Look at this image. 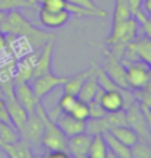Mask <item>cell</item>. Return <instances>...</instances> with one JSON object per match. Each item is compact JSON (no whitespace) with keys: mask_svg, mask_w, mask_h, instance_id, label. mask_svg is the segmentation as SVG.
Instances as JSON below:
<instances>
[{"mask_svg":"<svg viewBox=\"0 0 151 158\" xmlns=\"http://www.w3.org/2000/svg\"><path fill=\"white\" fill-rule=\"evenodd\" d=\"M0 32H3L6 37H22L28 41L29 47L32 50L41 48L47 41L53 38L51 34L28 22L27 18L19 12V9H13V10L7 12L6 19L0 23Z\"/></svg>","mask_w":151,"mask_h":158,"instance_id":"cell-1","label":"cell"},{"mask_svg":"<svg viewBox=\"0 0 151 158\" xmlns=\"http://www.w3.org/2000/svg\"><path fill=\"white\" fill-rule=\"evenodd\" d=\"M125 116H126V124L136 132V135H138V138L141 141H147L151 133L148 130L145 116L142 113V108H141L140 102L135 100L131 106H128L125 108Z\"/></svg>","mask_w":151,"mask_h":158,"instance_id":"cell-2","label":"cell"},{"mask_svg":"<svg viewBox=\"0 0 151 158\" xmlns=\"http://www.w3.org/2000/svg\"><path fill=\"white\" fill-rule=\"evenodd\" d=\"M126 66V76L131 89H142L145 88L151 76V68L141 60L131 63H123Z\"/></svg>","mask_w":151,"mask_h":158,"instance_id":"cell-3","label":"cell"},{"mask_svg":"<svg viewBox=\"0 0 151 158\" xmlns=\"http://www.w3.org/2000/svg\"><path fill=\"white\" fill-rule=\"evenodd\" d=\"M66 81V76H57L53 72H47L40 76H35L29 81V85L32 88L34 94L37 95L38 100H43L47 97L53 89H56L57 86H60Z\"/></svg>","mask_w":151,"mask_h":158,"instance_id":"cell-4","label":"cell"},{"mask_svg":"<svg viewBox=\"0 0 151 158\" xmlns=\"http://www.w3.org/2000/svg\"><path fill=\"white\" fill-rule=\"evenodd\" d=\"M104 56H106L104 70L107 72V75L113 79V82L120 89H131L128 84V76H126V66L123 64V62L116 56H113L109 50L104 51Z\"/></svg>","mask_w":151,"mask_h":158,"instance_id":"cell-5","label":"cell"},{"mask_svg":"<svg viewBox=\"0 0 151 158\" xmlns=\"http://www.w3.org/2000/svg\"><path fill=\"white\" fill-rule=\"evenodd\" d=\"M18 132L22 139L28 141L29 143L38 145V143H41V136L44 132V122L37 113H31L28 114L25 123L21 126V129Z\"/></svg>","mask_w":151,"mask_h":158,"instance_id":"cell-6","label":"cell"},{"mask_svg":"<svg viewBox=\"0 0 151 158\" xmlns=\"http://www.w3.org/2000/svg\"><path fill=\"white\" fill-rule=\"evenodd\" d=\"M93 139V135L88 132H82L78 135L69 136L66 141V151L69 157L73 158H88V149Z\"/></svg>","mask_w":151,"mask_h":158,"instance_id":"cell-7","label":"cell"},{"mask_svg":"<svg viewBox=\"0 0 151 158\" xmlns=\"http://www.w3.org/2000/svg\"><path fill=\"white\" fill-rule=\"evenodd\" d=\"M13 92H15L16 101L28 111V114L34 113L37 106H38V102L41 101V100H38L37 95L34 94L29 82H18V84H15Z\"/></svg>","mask_w":151,"mask_h":158,"instance_id":"cell-8","label":"cell"},{"mask_svg":"<svg viewBox=\"0 0 151 158\" xmlns=\"http://www.w3.org/2000/svg\"><path fill=\"white\" fill-rule=\"evenodd\" d=\"M53 51H54V38H51L41 48H38L37 60H35V66H34V72H32V78L40 76V75H43V73H47V72H51Z\"/></svg>","mask_w":151,"mask_h":158,"instance_id":"cell-9","label":"cell"},{"mask_svg":"<svg viewBox=\"0 0 151 158\" xmlns=\"http://www.w3.org/2000/svg\"><path fill=\"white\" fill-rule=\"evenodd\" d=\"M38 18L43 27L50 29H59L67 23L71 13L67 10H47L41 7L38 12Z\"/></svg>","mask_w":151,"mask_h":158,"instance_id":"cell-10","label":"cell"},{"mask_svg":"<svg viewBox=\"0 0 151 158\" xmlns=\"http://www.w3.org/2000/svg\"><path fill=\"white\" fill-rule=\"evenodd\" d=\"M37 53L38 50H32V53H29L24 57L21 62L18 63L16 69L13 72V82H29L32 79V72L34 66H35V60H37Z\"/></svg>","mask_w":151,"mask_h":158,"instance_id":"cell-11","label":"cell"},{"mask_svg":"<svg viewBox=\"0 0 151 158\" xmlns=\"http://www.w3.org/2000/svg\"><path fill=\"white\" fill-rule=\"evenodd\" d=\"M54 123L60 127V130L66 135V138L85 132L84 120H78V118H75L72 114H69V113H63V111H62V113L57 116L56 120H54Z\"/></svg>","mask_w":151,"mask_h":158,"instance_id":"cell-12","label":"cell"},{"mask_svg":"<svg viewBox=\"0 0 151 158\" xmlns=\"http://www.w3.org/2000/svg\"><path fill=\"white\" fill-rule=\"evenodd\" d=\"M100 104H101V107L104 108L106 113L123 110V108H125V101H123L122 89L104 91L100 98Z\"/></svg>","mask_w":151,"mask_h":158,"instance_id":"cell-13","label":"cell"},{"mask_svg":"<svg viewBox=\"0 0 151 158\" xmlns=\"http://www.w3.org/2000/svg\"><path fill=\"white\" fill-rule=\"evenodd\" d=\"M2 149L11 158H34V151L31 148V143L22 138L15 143H5Z\"/></svg>","mask_w":151,"mask_h":158,"instance_id":"cell-14","label":"cell"},{"mask_svg":"<svg viewBox=\"0 0 151 158\" xmlns=\"http://www.w3.org/2000/svg\"><path fill=\"white\" fill-rule=\"evenodd\" d=\"M94 68H95V62H93V64H91V68L88 69V70L79 72V73L73 75V76H67L66 81L62 84L63 92H65V94H72V95H78L79 89H81V86L84 84V81L88 78V75L94 70Z\"/></svg>","mask_w":151,"mask_h":158,"instance_id":"cell-15","label":"cell"},{"mask_svg":"<svg viewBox=\"0 0 151 158\" xmlns=\"http://www.w3.org/2000/svg\"><path fill=\"white\" fill-rule=\"evenodd\" d=\"M97 66V64H95ZM100 86H98V82H97V76H95V68L94 70L88 75V78L84 81V84L81 86V89L78 92V100L81 101H85V102H90L91 100H94V95L97 89H98Z\"/></svg>","mask_w":151,"mask_h":158,"instance_id":"cell-16","label":"cell"},{"mask_svg":"<svg viewBox=\"0 0 151 158\" xmlns=\"http://www.w3.org/2000/svg\"><path fill=\"white\" fill-rule=\"evenodd\" d=\"M103 138L106 141L109 151H112L116 158H132L131 157V148L126 147L125 143H122L119 139H116L109 130L103 132Z\"/></svg>","mask_w":151,"mask_h":158,"instance_id":"cell-17","label":"cell"},{"mask_svg":"<svg viewBox=\"0 0 151 158\" xmlns=\"http://www.w3.org/2000/svg\"><path fill=\"white\" fill-rule=\"evenodd\" d=\"M109 132L112 133L116 139L125 143L126 147H132L135 142L138 141L140 138L136 135V132H135L132 127H129L128 124H123V126H116V127H112V129H109Z\"/></svg>","mask_w":151,"mask_h":158,"instance_id":"cell-18","label":"cell"},{"mask_svg":"<svg viewBox=\"0 0 151 158\" xmlns=\"http://www.w3.org/2000/svg\"><path fill=\"white\" fill-rule=\"evenodd\" d=\"M132 44L138 60L144 62L151 68V40L148 37H141V38H135Z\"/></svg>","mask_w":151,"mask_h":158,"instance_id":"cell-19","label":"cell"},{"mask_svg":"<svg viewBox=\"0 0 151 158\" xmlns=\"http://www.w3.org/2000/svg\"><path fill=\"white\" fill-rule=\"evenodd\" d=\"M107 152H109V148L103 138V133L93 135L90 149H88V158H106Z\"/></svg>","mask_w":151,"mask_h":158,"instance_id":"cell-20","label":"cell"},{"mask_svg":"<svg viewBox=\"0 0 151 158\" xmlns=\"http://www.w3.org/2000/svg\"><path fill=\"white\" fill-rule=\"evenodd\" d=\"M0 139L3 141V143H15L21 139V135L12 123L0 120Z\"/></svg>","mask_w":151,"mask_h":158,"instance_id":"cell-21","label":"cell"},{"mask_svg":"<svg viewBox=\"0 0 151 158\" xmlns=\"http://www.w3.org/2000/svg\"><path fill=\"white\" fill-rule=\"evenodd\" d=\"M129 18H134L129 9L126 0H114V10H113V22H122Z\"/></svg>","mask_w":151,"mask_h":158,"instance_id":"cell-22","label":"cell"},{"mask_svg":"<svg viewBox=\"0 0 151 158\" xmlns=\"http://www.w3.org/2000/svg\"><path fill=\"white\" fill-rule=\"evenodd\" d=\"M37 5V0H0V9L6 12L22 7H35Z\"/></svg>","mask_w":151,"mask_h":158,"instance_id":"cell-23","label":"cell"},{"mask_svg":"<svg viewBox=\"0 0 151 158\" xmlns=\"http://www.w3.org/2000/svg\"><path fill=\"white\" fill-rule=\"evenodd\" d=\"M95 76H97V82L98 86L103 88L104 91H110V89H120L118 85L113 82V79L107 75V72L104 70V68L101 69L98 66H95Z\"/></svg>","mask_w":151,"mask_h":158,"instance_id":"cell-24","label":"cell"},{"mask_svg":"<svg viewBox=\"0 0 151 158\" xmlns=\"http://www.w3.org/2000/svg\"><path fill=\"white\" fill-rule=\"evenodd\" d=\"M131 157L134 158H151V149L147 141H138L131 147Z\"/></svg>","mask_w":151,"mask_h":158,"instance_id":"cell-25","label":"cell"},{"mask_svg":"<svg viewBox=\"0 0 151 158\" xmlns=\"http://www.w3.org/2000/svg\"><path fill=\"white\" fill-rule=\"evenodd\" d=\"M75 118H78V120H84L87 122L88 118H90V110H88V102L85 101H81V100H76L75 102V106L71 110V113Z\"/></svg>","mask_w":151,"mask_h":158,"instance_id":"cell-26","label":"cell"},{"mask_svg":"<svg viewBox=\"0 0 151 158\" xmlns=\"http://www.w3.org/2000/svg\"><path fill=\"white\" fill-rule=\"evenodd\" d=\"M104 117H106V120H107L109 129L116 127V126H123V124H126V116H125V111H123V110L112 111V113H106Z\"/></svg>","mask_w":151,"mask_h":158,"instance_id":"cell-27","label":"cell"},{"mask_svg":"<svg viewBox=\"0 0 151 158\" xmlns=\"http://www.w3.org/2000/svg\"><path fill=\"white\" fill-rule=\"evenodd\" d=\"M43 9L47 10H66V0H37Z\"/></svg>","mask_w":151,"mask_h":158,"instance_id":"cell-28","label":"cell"},{"mask_svg":"<svg viewBox=\"0 0 151 158\" xmlns=\"http://www.w3.org/2000/svg\"><path fill=\"white\" fill-rule=\"evenodd\" d=\"M76 100H78V97L76 95H72V94H65V92H63V95H62L60 100H59V108H60L63 113H71V110L73 108Z\"/></svg>","mask_w":151,"mask_h":158,"instance_id":"cell-29","label":"cell"},{"mask_svg":"<svg viewBox=\"0 0 151 158\" xmlns=\"http://www.w3.org/2000/svg\"><path fill=\"white\" fill-rule=\"evenodd\" d=\"M88 110H90V118H101L106 116L104 108L101 107V104L95 100H91L88 102Z\"/></svg>","mask_w":151,"mask_h":158,"instance_id":"cell-30","label":"cell"},{"mask_svg":"<svg viewBox=\"0 0 151 158\" xmlns=\"http://www.w3.org/2000/svg\"><path fill=\"white\" fill-rule=\"evenodd\" d=\"M67 3H72L75 6H79V7H85V9H90V10H104V9H101L98 6L95 5L94 0H66Z\"/></svg>","mask_w":151,"mask_h":158,"instance_id":"cell-31","label":"cell"},{"mask_svg":"<svg viewBox=\"0 0 151 158\" xmlns=\"http://www.w3.org/2000/svg\"><path fill=\"white\" fill-rule=\"evenodd\" d=\"M0 120H2V122H9V123H11L9 111H7V106H6L5 98H0Z\"/></svg>","mask_w":151,"mask_h":158,"instance_id":"cell-32","label":"cell"},{"mask_svg":"<svg viewBox=\"0 0 151 158\" xmlns=\"http://www.w3.org/2000/svg\"><path fill=\"white\" fill-rule=\"evenodd\" d=\"M142 27V31H144V34H145V37H148V38L151 40V19L148 16H145L142 21H140L138 22Z\"/></svg>","mask_w":151,"mask_h":158,"instance_id":"cell-33","label":"cell"},{"mask_svg":"<svg viewBox=\"0 0 151 158\" xmlns=\"http://www.w3.org/2000/svg\"><path fill=\"white\" fill-rule=\"evenodd\" d=\"M129 5V9H131V13H132V16H135L138 12L141 10V3H142V0H126Z\"/></svg>","mask_w":151,"mask_h":158,"instance_id":"cell-34","label":"cell"},{"mask_svg":"<svg viewBox=\"0 0 151 158\" xmlns=\"http://www.w3.org/2000/svg\"><path fill=\"white\" fill-rule=\"evenodd\" d=\"M67 157H69L67 151H60V149L49 151V154H47V158H67Z\"/></svg>","mask_w":151,"mask_h":158,"instance_id":"cell-35","label":"cell"},{"mask_svg":"<svg viewBox=\"0 0 151 158\" xmlns=\"http://www.w3.org/2000/svg\"><path fill=\"white\" fill-rule=\"evenodd\" d=\"M141 108H142V113H144V116H145V120H147V126H148V130H150L151 133V110L147 106H144V104H140Z\"/></svg>","mask_w":151,"mask_h":158,"instance_id":"cell-36","label":"cell"},{"mask_svg":"<svg viewBox=\"0 0 151 158\" xmlns=\"http://www.w3.org/2000/svg\"><path fill=\"white\" fill-rule=\"evenodd\" d=\"M141 9L144 10V13H145L147 16H151V0H142Z\"/></svg>","mask_w":151,"mask_h":158,"instance_id":"cell-37","label":"cell"},{"mask_svg":"<svg viewBox=\"0 0 151 158\" xmlns=\"http://www.w3.org/2000/svg\"><path fill=\"white\" fill-rule=\"evenodd\" d=\"M7 44V40H6V35L3 32H0V50H3Z\"/></svg>","mask_w":151,"mask_h":158,"instance_id":"cell-38","label":"cell"},{"mask_svg":"<svg viewBox=\"0 0 151 158\" xmlns=\"http://www.w3.org/2000/svg\"><path fill=\"white\" fill-rule=\"evenodd\" d=\"M6 16H7V12H6V10H2V9H0V23L5 21Z\"/></svg>","mask_w":151,"mask_h":158,"instance_id":"cell-39","label":"cell"},{"mask_svg":"<svg viewBox=\"0 0 151 158\" xmlns=\"http://www.w3.org/2000/svg\"><path fill=\"white\" fill-rule=\"evenodd\" d=\"M145 89H148L151 92V76H150V81H148V84H147V86H145Z\"/></svg>","mask_w":151,"mask_h":158,"instance_id":"cell-40","label":"cell"},{"mask_svg":"<svg viewBox=\"0 0 151 158\" xmlns=\"http://www.w3.org/2000/svg\"><path fill=\"white\" fill-rule=\"evenodd\" d=\"M147 143H148V147H150V149H151V135H150V138L147 139Z\"/></svg>","mask_w":151,"mask_h":158,"instance_id":"cell-41","label":"cell"},{"mask_svg":"<svg viewBox=\"0 0 151 158\" xmlns=\"http://www.w3.org/2000/svg\"><path fill=\"white\" fill-rule=\"evenodd\" d=\"M3 145H5V143H3V141H2V139H0V149H2V148H3Z\"/></svg>","mask_w":151,"mask_h":158,"instance_id":"cell-42","label":"cell"},{"mask_svg":"<svg viewBox=\"0 0 151 158\" xmlns=\"http://www.w3.org/2000/svg\"><path fill=\"white\" fill-rule=\"evenodd\" d=\"M148 18H150V19H151V16H148Z\"/></svg>","mask_w":151,"mask_h":158,"instance_id":"cell-43","label":"cell"}]
</instances>
